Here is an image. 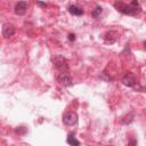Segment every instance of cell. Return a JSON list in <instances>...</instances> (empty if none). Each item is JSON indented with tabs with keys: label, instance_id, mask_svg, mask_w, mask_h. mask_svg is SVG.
<instances>
[{
	"label": "cell",
	"instance_id": "cell-2",
	"mask_svg": "<svg viewBox=\"0 0 146 146\" xmlns=\"http://www.w3.org/2000/svg\"><path fill=\"white\" fill-rule=\"evenodd\" d=\"M54 67L60 72H65V71H68V62L67 59L62 56V55H57L55 58H54Z\"/></svg>",
	"mask_w": 146,
	"mask_h": 146
},
{
	"label": "cell",
	"instance_id": "cell-10",
	"mask_svg": "<svg viewBox=\"0 0 146 146\" xmlns=\"http://www.w3.org/2000/svg\"><path fill=\"white\" fill-rule=\"evenodd\" d=\"M67 144H70V145H80V141L79 140H76L75 139V137H74V133H68V136H67Z\"/></svg>",
	"mask_w": 146,
	"mask_h": 146
},
{
	"label": "cell",
	"instance_id": "cell-11",
	"mask_svg": "<svg viewBox=\"0 0 146 146\" xmlns=\"http://www.w3.org/2000/svg\"><path fill=\"white\" fill-rule=\"evenodd\" d=\"M102 11H103V8H102L100 6H97V7L91 11V16H92L94 18H98V17L100 16Z\"/></svg>",
	"mask_w": 146,
	"mask_h": 146
},
{
	"label": "cell",
	"instance_id": "cell-8",
	"mask_svg": "<svg viewBox=\"0 0 146 146\" xmlns=\"http://www.w3.org/2000/svg\"><path fill=\"white\" fill-rule=\"evenodd\" d=\"M68 11H70L72 15H75V16H81V15L84 14V10H83L81 7L76 6V5H71V6L68 7Z\"/></svg>",
	"mask_w": 146,
	"mask_h": 146
},
{
	"label": "cell",
	"instance_id": "cell-14",
	"mask_svg": "<svg viewBox=\"0 0 146 146\" xmlns=\"http://www.w3.org/2000/svg\"><path fill=\"white\" fill-rule=\"evenodd\" d=\"M36 3H38L39 6H41V7H47V5H46L44 2H41V1H36Z\"/></svg>",
	"mask_w": 146,
	"mask_h": 146
},
{
	"label": "cell",
	"instance_id": "cell-6",
	"mask_svg": "<svg viewBox=\"0 0 146 146\" xmlns=\"http://www.w3.org/2000/svg\"><path fill=\"white\" fill-rule=\"evenodd\" d=\"M14 34H15V26L13 24L7 23V24H5L2 26V35H3V38L8 39V38L13 36Z\"/></svg>",
	"mask_w": 146,
	"mask_h": 146
},
{
	"label": "cell",
	"instance_id": "cell-12",
	"mask_svg": "<svg viewBox=\"0 0 146 146\" xmlns=\"http://www.w3.org/2000/svg\"><path fill=\"white\" fill-rule=\"evenodd\" d=\"M132 117H133V113H130L129 115H127V116H124V117L122 119V123H124V124L130 123V122L132 121Z\"/></svg>",
	"mask_w": 146,
	"mask_h": 146
},
{
	"label": "cell",
	"instance_id": "cell-1",
	"mask_svg": "<svg viewBox=\"0 0 146 146\" xmlns=\"http://www.w3.org/2000/svg\"><path fill=\"white\" fill-rule=\"evenodd\" d=\"M114 7L117 11H120L122 14H125V15H130V16H136L141 10V7H140L138 0H132L130 5L123 3L121 1H116L114 3Z\"/></svg>",
	"mask_w": 146,
	"mask_h": 146
},
{
	"label": "cell",
	"instance_id": "cell-5",
	"mask_svg": "<svg viewBox=\"0 0 146 146\" xmlns=\"http://www.w3.org/2000/svg\"><path fill=\"white\" fill-rule=\"evenodd\" d=\"M122 83L127 87H135L136 83H137V80H136V76L132 72H127L123 78H122Z\"/></svg>",
	"mask_w": 146,
	"mask_h": 146
},
{
	"label": "cell",
	"instance_id": "cell-9",
	"mask_svg": "<svg viewBox=\"0 0 146 146\" xmlns=\"http://www.w3.org/2000/svg\"><path fill=\"white\" fill-rule=\"evenodd\" d=\"M117 34H116V32H114V31H110V32H107L106 34H105V36H104V39H105V42L106 43H114L115 41H116V39H117V36H116Z\"/></svg>",
	"mask_w": 146,
	"mask_h": 146
},
{
	"label": "cell",
	"instance_id": "cell-7",
	"mask_svg": "<svg viewBox=\"0 0 146 146\" xmlns=\"http://www.w3.org/2000/svg\"><path fill=\"white\" fill-rule=\"evenodd\" d=\"M26 9H27V2L26 1H18L15 6V14L22 16L26 13Z\"/></svg>",
	"mask_w": 146,
	"mask_h": 146
},
{
	"label": "cell",
	"instance_id": "cell-4",
	"mask_svg": "<svg viewBox=\"0 0 146 146\" xmlns=\"http://www.w3.org/2000/svg\"><path fill=\"white\" fill-rule=\"evenodd\" d=\"M63 122L66 125H74L78 122V114L74 111H68L63 115Z\"/></svg>",
	"mask_w": 146,
	"mask_h": 146
},
{
	"label": "cell",
	"instance_id": "cell-3",
	"mask_svg": "<svg viewBox=\"0 0 146 146\" xmlns=\"http://www.w3.org/2000/svg\"><path fill=\"white\" fill-rule=\"evenodd\" d=\"M57 81H58V83H59L60 86H63V87H70V86H72V83H73L72 76H71V74H70L67 71L60 72L59 75H58V78H57Z\"/></svg>",
	"mask_w": 146,
	"mask_h": 146
},
{
	"label": "cell",
	"instance_id": "cell-13",
	"mask_svg": "<svg viewBox=\"0 0 146 146\" xmlns=\"http://www.w3.org/2000/svg\"><path fill=\"white\" fill-rule=\"evenodd\" d=\"M68 40H70V41H74V40H75V35H74L73 33H70V34H68Z\"/></svg>",
	"mask_w": 146,
	"mask_h": 146
},
{
	"label": "cell",
	"instance_id": "cell-15",
	"mask_svg": "<svg viewBox=\"0 0 146 146\" xmlns=\"http://www.w3.org/2000/svg\"><path fill=\"white\" fill-rule=\"evenodd\" d=\"M144 44H145V49H146V41H145V43H144Z\"/></svg>",
	"mask_w": 146,
	"mask_h": 146
}]
</instances>
